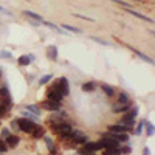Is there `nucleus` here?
<instances>
[{"mask_svg": "<svg viewBox=\"0 0 155 155\" xmlns=\"http://www.w3.org/2000/svg\"><path fill=\"white\" fill-rule=\"evenodd\" d=\"M25 109H27L28 112H31L33 115H36V116H39V115H41V107H39V106H34V104H28V106L25 107Z\"/></svg>", "mask_w": 155, "mask_h": 155, "instance_id": "obj_16", "label": "nucleus"}, {"mask_svg": "<svg viewBox=\"0 0 155 155\" xmlns=\"http://www.w3.org/2000/svg\"><path fill=\"white\" fill-rule=\"evenodd\" d=\"M47 56H48L50 59L56 61V59H58V48H56V47H53V45L48 47V48H47Z\"/></svg>", "mask_w": 155, "mask_h": 155, "instance_id": "obj_15", "label": "nucleus"}, {"mask_svg": "<svg viewBox=\"0 0 155 155\" xmlns=\"http://www.w3.org/2000/svg\"><path fill=\"white\" fill-rule=\"evenodd\" d=\"M144 126H146V132H147V135H149V137H152V135H153V124H152V123H146V121H144Z\"/></svg>", "mask_w": 155, "mask_h": 155, "instance_id": "obj_23", "label": "nucleus"}, {"mask_svg": "<svg viewBox=\"0 0 155 155\" xmlns=\"http://www.w3.org/2000/svg\"><path fill=\"white\" fill-rule=\"evenodd\" d=\"M135 53H137V54H138V56H140L141 59H144V61H147V62H152V59H150V58H147V56H144L143 53H140V51H137V50H135Z\"/></svg>", "mask_w": 155, "mask_h": 155, "instance_id": "obj_30", "label": "nucleus"}, {"mask_svg": "<svg viewBox=\"0 0 155 155\" xmlns=\"http://www.w3.org/2000/svg\"><path fill=\"white\" fill-rule=\"evenodd\" d=\"M143 126H144V121H141V123L138 124V129H137V134H141V132H143Z\"/></svg>", "mask_w": 155, "mask_h": 155, "instance_id": "obj_34", "label": "nucleus"}, {"mask_svg": "<svg viewBox=\"0 0 155 155\" xmlns=\"http://www.w3.org/2000/svg\"><path fill=\"white\" fill-rule=\"evenodd\" d=\"M51 78H53V74H47V76H44V78H41V81H39V84L41 85H44V84H47Z\"/></svg>", "mask_w": 155, "mask_h": 155, "instance_id": "obj_27", "label": "nucleus"}, {"mask_svg": "<svg viewBox=\"0 0 155 155\" xmlns=\"http://www.w3.org/2000/svg\"><path fill=\"white\" fill-rule=\"evenodd\" d=\"M118 101H120V104H129V96H127V93H120Z\"/></svg>", "mask_w": 155, "mask_h": 155, "instance_id": "obj_22", "label": "nucleus"}, {"mask_svg": "<svg viewBox=\"0 0 155 155\" xmlns=\"http://www.w3.org/2000/svg\"><path fill=\"white\" fill-rule=\"evenodd\" d=\"M87 155H93V153H87Z\"/></svg>", "mask_w": 155, "mask_h": 155, "instance_id": "obj_40", "label": "nucleus"}, {"mask_svg": "<svg viewBox=\"0 0 155 155\" xmlns=\"http://www.w3.org/2000/svg\"><path fill=\"white\" fill-rule=\"evenodd\" d=\"M73 130L71 126L67 124V123H62V121H58V123H51V132L59 135L61 138H68L70 132Z\"/></svg>", "mask_w": 155, "mask_h": 155, "instance_id": "obj_1", "label": "nucleus"}, {"mask_svg": "<svg viewBox=\"0 0 155 155\" xmlns=\"http://www.w3.org/2000/svg\"><path fill=\"white\" fill-rule=\"evenodd\" d=\"M54 85L58 87V90L61 92V95H62V96H67V95L70 93V87H68V81H67V78H61V79H58Z\"/></svg>", "mask_w": 155, "mask_h": 155, "instance_id": "obj_5", "label": "nucleus"}, {"mask_svg": "<svg viewBox=\"0 0 155 155\" xmlns=\"http://www.w3.org/2000/svg\"><path fill=\"white\" fill-rule=\"evenodd\" d=\"M47 98L51 99V101H56V102H61V101H62V95H61V92L58 90L56 85H53V87H50V88H48Z\"/></svg>", "mask_w": 155, "mask_h": 155, "instance_id": "obj_6", "label": "nucleus"}, {"mask_svg": "<svg viewBox=\"0 0 155 155\" xmlns=\"http://www.w3.org/2000/svg\"><path fill=\"white\" fill-rule=\"evenodd\" d=\"M31 134H33V138H42L44 134H45V130H44V127H36Z\"/></svg>", "mask_w": 155, "mask_h": 155, "instance_id": "obj_18", "label": "nucleus"}, {"mask_svg": "<svg viewBox=\"0 0 155 155\" xmlns=\"http://www.w3.org/2000/svg\"><path fill=\"white\" fill-rule=\"evenodd\" d=\"M6 112H8V110H6L3 106H0V118H3V116L6 115Z\"/></svg>", "mask_w": 155, "mask_h": 155, "instance_id": "obj_33", "label": "nucleus"}, {"mask_svg": "<svg viewBox=\"0 0 155 155\" xmlns=\"http://www.w3.org/2000/svg\"><path fill=\"white\" fill-rule=\"evenodd\" d=\"M0 106H3L6 110L12 107V99L9 96V92L6 87H0Z\"/></svg>", "mask_w": 155, "mask_h": 155, "instance_id": "obj_2", "label": "nucleus"}, {"mask_svg": "<svg viewBox=\"0 0 155 155\" xmlns=\"http://www.w3.org/2000/svg\"><path fill=\"white\" fill-rule=\"evenodd\" d=\"M138 115V107L137 109H134V110H130L129 113H126L124 116H123V120H121V123L123 124H126V126H129L130 127L132 124H134V120H135V116Z\"/></svg>", "mask_w": 155, "mask_h": 155, "instance_id": "obj_8", "label": "nucleus"}, {"mask_svg": "<svg viewBox=\"0 0 155 155\" xmlns=\"http://www.w3.org/2000/svg\"><path fill=\"white\" fill-rule=\"evenodd\" d=\"M0 56H2V58H11V54L6 53V51H2V53H0Z\"/></svg>", "mask_w": 155, "mask_h": 155, "instance_id": "obj_37", "label": "nucleus"}, {"mask_svg": "<svg viewBox=\"0 0 155 155\" xmlns=\"http://www.w3.org/2000/svg\"><path fill=\"white\" fill-rule=\"evenodd\" d=\"M23 14H25V17H28V20H37V22L44 23V19H42L41 16H39V14H36V12H31V11H25Z\"/></svg>", "mask_w": 155, "mask_h": 155, "instance_id": "obj_14", "label": "nucleus"}, {"mask_svg": "<svg viewBox=\"0 0 155 155\" xmlns=\"http://www.w3.org/2000/svg\"><path fill=\"white\" fill-rule=\"evenodd\" d=\"M101 149V144L99 143H84V147H82V153H93L95 150H99Z\"/></svg>", "mask_w": 155, "mask_h": 155, "instance_id": "obj_10", "label": "nucleus"}, {"mask_svg": "<svg viewBox=\"0 0 155 155\" xmlns=\"http://www.w3.org/2000/svg\"><path fill=\"white\" fill-rule=\"evenodd\" d=\"M92 39H93V41H96V42H99V44H102V45H109L107 41H102V39H99V37H95V36H93Z\"/></svg>", "mask_w": 155, "mask_h": 155, "instance_id": "obj_32", "label": "nucleus"}, {"mask_svg": "<svg viewBox=\"0 0 155 155\" xmlns=\"http://www.w3.org/2000/svg\"><path fill=\"white\" fill-rule=\"evenodd\" d=\"M8 150V146H6V143L3 140H0V153H3V152H6Z\"/></svg>", "mask_w": 155, "mask_h": 155, "instance_id": "obj_29", "label": "nucleus"}, {"mask_svg": "<svg viewBox=\"0 0 155 155\" xmlns=\"http://www.w3.org/2000/svg\"><path fill=\"white\" fill-rule=\"evenodd\" d=\"M95 88H96L95 82H84L82 84V90H84V92H93Z\"/></svg>", "mask_w": 155, "mask_h": 155, "instance_id": "obj_19", "label": "nucleus"}, {"mask_svg": "<svg viewBox=\"0 0 155 155\" xmlns=\"http://www.w3.org/2000/svg\"><path fill=\"white\" fill-rule=\"evenodd\" d=\"M129 109V104H118V106H115L113 107V110L116 112V113H120V112H126Z\"/></svg>", "mask_w": 155, "mask_h": 155, "instance_id": "obj_21", "label": "nucleus"}, {"mask_svg": "<svg viewBox=\"0 0 155 155\" xmlns=\"http://www.w3.org/2000/svg\"><path fill=\"white\" fill-rule=\"evenodd\" d=\"M102 155H112V153H110V152H107V150H106V152H104V153H102Z\"/></svg>", "mask_w": 155, "mask_h": 155, "instance_id": "obj_39", "label": "nucleus"}, {"mask_svg": "<svg viewBox=\"0 0 155 155\" xmlns=\"http://www.w3.org/2000/svg\"><path fill=\"white\" fill-rule=\"evenodd\" d=\"M0 74H2V70H0Z\"/></svg>", "mask_w": 155, "mask_h": 155, "instance_id": "obj_41", "label": "nucleus"}, {"mask_svg": "<svg viewBox=\"0 0 155 155\" xmlns=\"http://www.w3.org/2000/svg\"><path fill=\"white\" fill-rule=\"evenodd\" d=\"M11 127H12V129H14V130H20V129H19V124H17V120L11 123Z\"/></svg>", "mask_w": 155, "mask_h": 155, "instance_id": "obj_35", "label": "nucleus"}, {"mask_svg": "<svg viewBox=\"0 0 155 155\" xmlns=\"http://www.w3.org/2000/svg\"><path fill=\"white\" fill-rule=\"evenodd\" d=\"M68 138H71V141H73V143H76V144L87 143V135L84 132H81V130H71L70 135H68Z\"/></svg>", "mask_w": 155, "mask_h": 155, "instance_id": "obj_4", "label": "nucleus"}, {"mask_svg": "<svg viewBox=\"0 0 155 155\" xmlns=\"http://www.w3.org/2000/svg\"><path fill=\"white\" fill-rule=\"evenodd\" d=\"M17 124H19V129H20V130L27 132V134H31L34 129L37 127V124H36L34 121L28 120V118H20V120H17Z\"/></svg>", "mask_w": 155, "mask_h": 155, "instance_id": "obj_3", "label": "nucleus"}, {"mask_svg": "<svg viewBox=\"0 0 155 155\" xmlns=\"http://www.w3.org/2000/svg\"><path fill=\"white\" fill-rule=\"evenodd\" d=\"M143 155H149V147H144V153Z\"/></svg>", "mask_w": 155, "mask_h": 155, "instance_id": "obj_38", "label": "nucleus"}, {"mask_svg": "<svg viewBox=\"0 0 155 155\" xmlns=\"http://www.w3.org/2000/svg\"><path fill=\"white\" fill-rule=\"evenodd\" d=\"M102 137H109V138H113L116 140L118 143H126V141L129 140L127 134H115V132H109V134H104Z\"/></svg>", "mask_w": 155, "mask_h": 155, "instance_id": "obj_12", "label": "nucleus"}, {"mask_svg": "<svg viewBox=\"0 0 155 155\" xmlns=\"http://www.w3.org/2000/svg\"><path fill=\"white\" fill-rule=\"evenodd\" d=\"M30 56H20L19 58V64H20V65H28V64H30Z\"/></svg>", "mask_w": 155, "mask_h": 155, "instance_id": "obj_24", "label": "nucleus"}, {"mask_svg": "<svg viewBox=\"0 0 155 155\" xmlns=\"http://www.w3.org/2000/svg\"><path fill=\"white\" fill-rule=\"evenodd\" d=\"M22 113H23V118H28V120H31V121H34V120H36V115H31V112H28L27 109H25Z\"/></svg>", "mask_w": 155, "mask_h": 155, "instance_id": "obj_25", "label": "nucleus"}, {"mask_svg": "<svg viewBox=\"0 0 155 155\" xmlns=\"http://www.w3.org/2000/svg\"><path fill=\"white\" fill-rule=\"evenodd\" d=\"M101 88H102V92H104L107 96H110V98H112V96H113V93H115V90H113L110 85H107V84H102V85H101Z\"/></svg>", "mask_w": 155, "mask_h": 155, "instance_id": "obj_17", "label": "nucleus"}, {"mask_svg": "<svg viewBox=\"0 0 155 155\" xmlns=\"http://www.w3.org/2000/svg\"><path fill=\"white\" fill-rule=\"evenodd\" d=\"M129 12H132L134 16H137V17H140V19H143V20H149V22H152L149 17H146V16H143V14H140V12H137V11H129Z\"/></svg>", "mask_w": 155, "mask_h": 155, "instance_id": "obj_28", "label": "nucleus"}, {"mask_svg": "<svg viewBox=\"0 0 155 155\" xmlns=\"http://www.w3.org/2000/svg\"><path fill=\"white\" fill-rule=\"evenodd\" d=\"M120 152H121V153H130V152H132V147H130V146H126V147L120 149Z\"/></svg>", "mask_w": 155, "mask_h": 155, "instance_id": "obj_31", "label": "nucleus"}, {"mask_svg": "<svg viewBox=\"0 0 155 155\" xmlns=\"http://www.w3.org/2000/svg\"><path fill=\"white\" fill-rule=\"evenodd\" d=\"M5 140H6V146H8V147H16V146L19 144V141H20L17 135H9V137H6Z\"/></svg>", "mask_w": 155, "mask_h": 155, "instance_id": "obj_13", "label": "nucleus"}, {"mask_svg": "<svg viewBox=\"0 0 155 155\" xmlns=\"http://www.w3.org/2000/svg\"><path fill=\"white\" fill-rule=\"evenodd\" d=\"M129 130V126L120 123V124H112L109 126V132H115V134H126Z\"/></svg>", "mask_w": 155, "mask_h": 155, "instance_id": "obj_11", "label": "nucleus"}, {"mask_svg": "<svg viewBox=\"0 0 155 155\" xmlns=\"http://www.w3.org/2000/svg\"><path fill=\"white\" fill-rule=\"evenodd\" d=\"M62 28H65V30H68V31H71V33H78V34L81 33V30H78V28H73V27H70V25H65V23L62 25Z\"/></svg>", "mask_w": 155, "mask_h": 155, "instance_id": "obj_26", "label": "nucleus"}, {"mask_svg": "<svg viewBox=\"0 0 155 155\" xmlns=\"http://www.w3.org/2000/svg\"><path fill=\"white\" fill-rule=\"evenodd\" d=\"M0 155H2V153H0Z\"/></svg>", "mask_w": 155, "mask_h": 155, "instance_id": "obj_42", "label": "nucleus"}, {"mask_svg": "<svg viewBox=\"0 0 155 155\" xmlns=\"http://www.w3.org/2000/svg\"><path fill=\"white\" fill-rule=\"evenodd\" d=\"M41 107H42V109H45V110H50V112H54V110L61 109V102H56V101L47 99V101H44L42 104H41Z\"/></svg>", "mask_w": 155, "mask_h": 155, "instance_id": "obj_9", "label": "nucleus"}, {"mask_svg": "<svg viewBox=\"0 0 155 155\" xmlns=\"http://www.w3.org/2000/svg\"><path fill=\"white\" fill-rule=\"evenodd\" d=\"M101 147H106V149H112V147H120V143L113 138H109V137H102V140L99 141Z\"/></svg>", "mask_w": 155, "mask_h": 155, "instance_id": "obj_7", "label": "nucleus"}, {"mask_svg": "<svg viewBox=\"0 0 155 155\" xmlns=\"http://www.w3.org/2000/svg\"><path fill=\"white\" fill-rule=\"evenodd\" d=\"M45 138V144H47V147L54 153V143H53V140H51L50 137H44Z\"/></svg>", "mask_w": 155, "mask_h": 155, "instance_id": "obj_20", "label": "nucleus"}, {"mask_svg": "<svg viewBox=\"0 0 155 155\" xmlns=\"http://www.w3.org/2000/svg\"><path fill=\"white\" fill-rule=\"evenodd\" d=\"M11 134H9V130H8V129H3V130H2V137L3 138H6V137H9Z\"/></svg>", "mask_w": 155, "mask_h": 155, "instance_id": "obj_36", "label": "nucleus"}]
</instances>
